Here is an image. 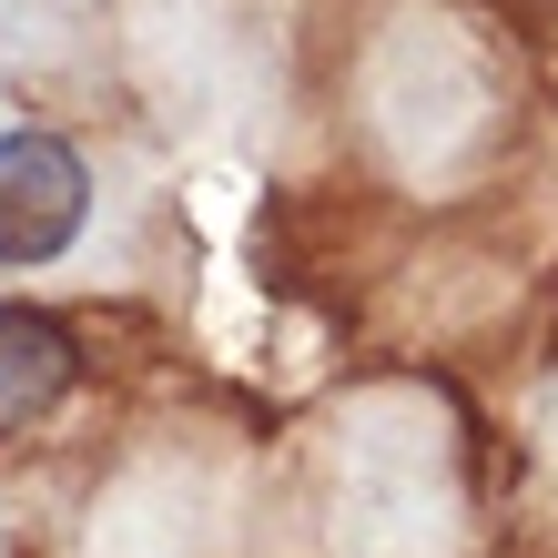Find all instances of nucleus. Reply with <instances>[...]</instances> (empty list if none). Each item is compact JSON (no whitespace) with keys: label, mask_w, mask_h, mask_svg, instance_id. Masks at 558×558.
Returning a JSON list of instances; mask_svg holds the SVG:
<instances>
[{"label":"nucleus","mask_w":558,"mask_h":558,"mask_svg":"<svg viewBox=\"0 0 558 558\" xmlns=\"http://www.w3.org/2000/svg\"><path fill=\"white\" fill-rule=\"evenodd\" d=\"M92 214V173L61 133H0V265H51Z\"/></svg>","instance_id":"nucleus-1"},{"label":"nucleus","mask_w":558,"mask_h":558,"mask_svg":"<svg viewBox=\"0 0 558 558\" xmlns=\"http://www.w3.org/2000/svg\"><path fill=\"white\" fill-rule=\"evenodd\" d=\"M72 376H82L72 325L41 315V305H0V437L41 426L61 397H72Z\"/></svg>","instance_id":"nucleus-2"}]
</instances>
